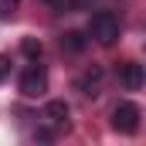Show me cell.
Here are the masks:
<instances>
[{
	"instance_id": "6da1fadb",
	"label": "cell",
	"mask_w": 146,
	"mask_h": 146,
	"mask_svg": "<svg viewBox=\"0 0 146 146\" xmlns=\"http://www.w3.org/2000/svg\"><path fill=\"white\" fill-rule=\"evenodd\" d=\"M119 17L109 14V10H99V14H92V24H88V37H95L102 48H109L119 41Z\"/></svg>"
},
{
	"instance_id": "52a82bcc",
	"label": "cell",
	"mask_w": 146,
	"mask_h": 146,
	"mask_svg": "<svg viewBox=\"0 0 146 146\" xmlns=\"http://www.w3.org/2000/svg\"><path fill=\"white\" fill-rule=\"evenodd\" d=\"M99 85H102V68H92L78 78V92H85V95H99Z\"/></svg>"
},
{
	"instance_id": "30bf717a",
	"label": "cell",
	"mask_w": 146,
	"mask_h": 146,
	"mask_svg": "<svg viewBox=\"0 0 146 146\" xmlns=\"http://www.w3.org/2000/svg\"><path fill=\"white\" fill-rule=\"evenodd\" d=\"M65 7L68 10H85V7H92V0H65Z\"/></svg>"
},
{
	"instance_id": "8fae6325",
	"label": "cell",
	"mask_w": 146,
	"mask_h": 146,
	"mask_svg": "<svg viewBox=\"0 0 146 146\" xmlns=\"http://www.w3.org/2000/svg\"><path fill=\"white\" fill-rule=\"evenodd\" d=\"M7 75H10V58H7V54H0V82H3Z\"/></svg>"
},
{
	"instance_id": "5b68a950",
	"label": "cell",
	"mask_w": 146,
	"mask_h": 146,
	"mask_svg": "<svg viewBox=\"0 0 146 146\" xmlns=\"http://www.w3.org/2000/svg\"><path fill=\"white\" fill-rule=\"evenodd\" d=\"M119 82H122V88H129V92H139L143 88V65H136V61H126V65H119Z\"/></svg>"
},
{
	"instance_id": "3957f363",
	"label": "cell",
	"mask_w": 146,
	"mask_h": 146,
	"mask_svg": "<svg viewBox=\"0 0 146 146\" xmlns=\"http://www.w3.org/2000/svg\"><path fill=\"white\" fill-rule=\"evenodd\" d=\"M17 88H21V95H24V99H41V95L48 92V72L34 61L27 72L21 75V85H17Z\"/></svg>"
},
{
	"instance_id": "7c38bea8",
	"label": "cell",
	"mask_w": 146,
	"mask_h": 146,
	"mask_svg": "<svg viewBox=\"0 0 146 146\" xmlns=\"http://www.w3.org/2000/svg\"><path fill=\"white\" fill-rule=\"evenodd\" d=\"M48 3H58V0H48Z\"/></svg>"
},
{
	"instance_id": "9c48e42d",
	"label": "cell",
	"mask_w": 146,
	"mask_h": 146,
	"mask_svg": "<svg viewBox=\"0 0 146 146\" xmlns=\"http://www.w3.org/2000/svg\"><path fill=\"white\" fill-rule=\"evenodd\" d=\"M24 54H27V58H41V44H37V41H31V37H27V41H24Z\"/></svg>"
},
{
	"instance_id": "7a4b0ae2",
	"label": "cell",
	"mask_w": 146,
	"mask_h": 146,
	"mask_svg": "<svg viewBox=\"0 0 146 146\" xmlns=\"http://www.w3.org/2000/svg\"><path fill=\"white\" fill-rule=\"evenodd\" d=\"M139 119H143V112L136 102H119L112 109V129L122 136H133V133H139Z\"/></svg>"
},
{
	"instance_id": "8992f818",
	"label": "cell",
	"mask_w": 146,
	"mask_h": 146,
	"mask_svg": "<svg viewBox=\"0 0 146 146\" xmlns=\"http://www.w3.org/2000/svg\"><path fill=\"white\" fill-rule=\"evenodd\" d=\"M88 48V37L82 34V31H65L61 34V51H68V54H82Z\"/></svg>"
},
{
	"instance_id": "277c9868",
	"label": "cell",
	"mask_w": 146,
	"mask_h": 146,
	"mask_svg": "<svg viewBox=\"0 0 146 146\" xmlns=\"http://www.w3.org/2000/svg\"><path fill=\"white\" fill-rule=\"evenodd\" d=\"M68 115H72V109H68L65 99H51L44 106V112H41L44 126H51V129H68Z\"/></svg>"
},
{
	"instance_id": "ba28073f",
	"label": "cell",
	"mask_w": 146,
	"mask_h": 146,
	"mask_svg": "<svg viewBox=\"0 0 146 146\" xmlns=\"http://www.w3.org/2000/svg\"><path fill=\"white\" fill-rule=\"evenodd\" d=\"M17 3H21V0H0V21H10L14 10H17Z\"/></svg>"
}]
</instances>
